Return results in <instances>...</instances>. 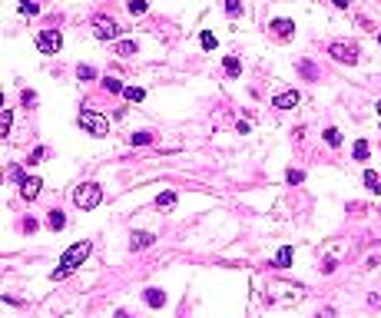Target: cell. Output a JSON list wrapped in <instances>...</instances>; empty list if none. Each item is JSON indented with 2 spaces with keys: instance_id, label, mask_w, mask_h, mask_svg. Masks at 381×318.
<instances>
[{
  "instance_id": "obj_7",
  "label": "cell",
  "mask_w": 381,
  "mask_h": 318,
  "mask_svg": "<svg viewBox=\"0 0 381 318\" xmlns=\"http://www.w3.org/2000/svg\"><path fill=\"white\" fill-rule=\"evenodd\" d=\"M40 189H44V179H37V176H27L20 182V196L27 199V202H33V199L40 196Z\"/></svg>"
},
{
  "instance_id": "obj_21",
  "label": "cell",
  "mask_w": 381,
  "mask_h": 318,
  "mask_svg": "<svg viewBox=\"0 0 381 318\" xmlns=\"http://www.w3.org/2000/svg\"><path fill=\"white\" fill-rule=\"evenodd\" d=\"M298 73H302V77H308V80H318V66L308 63V60H302V63H298Z\"/></svg>"
},
{
  "instance_id": "obj_37",
  "label": "cell",
  "mask_w": 381,
  "mask_h": 318,
  "mask_svg": "<svg viewBox=\"0 0 381 318\" xmlns=\"http://www.w3.org/2000/svg\"><path fill=\"white\" fill-rule=\"evenodd\" d=\"M375 113H378V116H381V99H378V103H375Z\"/></svg>"
},
{
  "instance_id": "obj_12",
  "label": "cell",
  "mask_w": 381,
  "mask_h": 318,
  "mask_svg": "<svg viewBox=\"0 0 381 318\" xmlns=\"http://www.w3.org/2000/svg\"><path fill=\"white\" fill-rule=\"evenodd\" d=\"M63 226H66V216L60 212V209H50V212H47V229H50V232H60Z\"/></svg>"
},
{
  "instance_id": "obj_39",
  "label": "cell",
  "mask_w": 381,
  "mask_h": 318,
  "mask_svg": "<svg viewBox=\"0 0 381 318\" xmlns=\"http://www.w3.org/2000/svg\"><path fill=\"white\" fill-rule=\"evenodd\" d=\"M378 130H381V126H378Z\"/></svg>"
},
{
  "instance_id": "obj_26",
  "label": "cell",
  "mask_w": 381,
  "mask_h": 318,
  "mask_svg": "<svg viewBox=\"0 0 381 318\" xmlns=\"http://www.w3.org/2000/svg\"><path fill=\"white\" fill-rule=\"evenodd\" d=\"M44 156H47V149L44 146H37L30 156H27V166H37V163H44Z\"/></svg>"
},
{
  "instance_id": "obj_35",
  "label": "cell",
  "mask_w": 381,
  "mask_h": 318,
  "mask_svg": "<svg viewBox=\"0 0 381 318\" xmlns=\"http://www.w3.org/2000/svg\"><path fill=\"white\" fill-rule=\"evenodd\" d=\"M332 3H335V7H348V0H332Z\"/></svg>"
},
{
  "instance_id": "obj_3",
  "label": "cell",
  "mask_w": 381,
  "mask_h": 318,
  "mask_svg": "<svg viewBox=\"0 0 381 318\" xmlns=\"http://www.w3.org/2000/svg\"><path fill=\"white\" fill-rule=\"evenodd\" d=\"M76 123H80V126H83V130H87L90 136H106V133H109V123H106V116H96L93 110H80Z\"/></svg>"
},
{
  "instance_id": "obj_2",
  "label": "cell",
  "mask_w": 381,
  "mask_h": 318,
  "mask_svg": "<svg viewBox=\"0 0 381 318\" xmlns=\"http://www.w3.org/2000/svg\"><path fill=\"white\" fill-rule=\"evenodd\" d=\"M73 202L83 212H90V209H96L99 202H103V189H99V182H83V186L73 189Z\"/></svg>"
},
{
  "instance_id": "obj_29",
  "label": "cell",
  "mask_w": 381,
  "mask_h": 318,
  "mask_svg": "<svg viewBox=\"0 0 381 318\" xmlns=\"http://www.w3.org/2000/svg\"><path fill=\"white\" fill-rule=\"evenodd\" d=\"M10 123H13V113H10V110H3V120H0V133H3V136L10 133Z\"/></svg>"
},
{
  "instance_id": "obj_11",
  "label": "cell",
  "mask_w": 381,
  "mask_h": 318,
  "mask_svg": "<svg viewBox=\"0 0 381 318\" xmlns=\"http://www.w3.org/2000/svg\"><path fill=\"white\" fill-rule=\"evenodd\" d=\"M143 302H146L149 308H163L166 305V292L163 288H146V292H143Z\"/></svg>"
},
{
  "instance_id": "obj_36",
  "label": "cell",
  "mask_w": 381,
  "mask_h": 318,
  "mask_svg": "<svg viewBox=\"0 0 381 318\" xmlns=\"http://www.w3.org/2000/svg\"><path fill=\"white\" fill-rule=\"evenodd\" d=\"M116 318H133V315H130V312H116Z\"/></svg>"
},
{
  "instance_id": "obj_6",
  "label": "cell",
  "mask_w": 381,
  "mask_h": 318,
  "mask_svg": "<svg viewBox=\"0 0 381 318\" xmlns=\"http://www.w3.org/2000/svg\"><path fill=\"white\" fill-rule=\"evenodd\" d=\"M93 33H96V40H116L123 33V27L113 20V17H96V20H93Z\"/></svg>"
},
{
  "instance_id": "obj_14",
  "label": "cell",
  "mask_w": 381,
  "mask_h": 318,
  "mask_svg": "<svg viewBox=\"0 0 381 318\" xmlns=\"http://www.w3.org/2000/svg\"><path fill=\"white\" fill-rule=\"evenodd\" d=\"M351 156H355L358 163H365V159L371 156V143H368V139H358V143L351 146Z\"/></svg>"
},
{
  "instance_id": "obj_16",
  "label": "cell",
  "mask_w": 381,
  "mask_h": 318,
  "mask_svg": "<svg viewBox=\"0 0 381 318\" xmlns=\"http://www.w3.org/2000/svg\"><path fill=\"white\" fill-rule=\"evenodd\" d=\"M365 186H368L371 192H375V196H381V176L368 169V173H365Z\"/></svg>"
},
{
  "instance_id": "obj_33",
  "label": "cell",
  "mask_w": 381,
  "mask_h": 318,
  "mask_svg": "<svg viewBox=\"0 0 381 318\" xmlns=\"http://www.w3.org/2000/svg\"><path fill=\"white\" fill-rule=\"evenodd\" d=\"M335 269H338V262H335V259H325V265H322V272H325V275H332Z\"/></svg>"
},
{
  "instance_id": "obj_25",
  "label": "cell",
  "mask_w": 381,
  "mask_h": 318,
  "mask_svg": "<svg viewBox=\"0 0 381 318\" xmlns=\"http://www.w3.org/2000/svg\"><path fill=\"white\" fill-rule=\"evenodd\" d=\"M126 7H130V13H133V17H140V13H146V7H149V3H146V0H130Z\"/></svg>"
},
{
  "instance_id": "obj_4",
  "label": "cell",
  "mask_w": 381,
  "mask_h": 318,
  "mask_svg": "<svg viewBox=\"0 0 381 318\" xmlns=\"http://www.w3.org/2000/svg\"><path fill=\"white\" fill-rule=\"evenodd\" d=\"M60 46H63V33L56 27H47V30L37 33V50L40 53H60Z\"/></svg>"
},
{
  "instance_id": "obj_27",
  "label": "cell",
  "mask_w": 381,
  "mask_h": 318,
  "mask_svg": "<svg viewBox=\"0 0 381 318\" xmlns=\"http://www.w3.org/2000/svg\"><path fill=\"white\" fill-rule=\"evenodd\" d=\"M103 87H106L109 93H123V90H126V87H123V83H120L116 77H106V80H103Z\"/></svg>"
},
{
  "instance_id": "obj_38",
  "label": "cell",
  "mask_w": 381,
  "mask_h": 318,
  "mask_svg": "<svg viewBox=\"0 0 381 318\" xmlns=\"http://www.w3.org/2000/svg\"><path fill=\"white\" fill-rule=\"evenodd\" d=\"M378 44H381V33H378Z\"/></svg>"
},
{
  "instance_id": "obj_34",
  "label": "cell",
  "mask_w": 381,
  "mask_h": 318,
  "mask_svg": "<svg viewBox=\"0 0 381 318\" xmlns=\"http://www.w3.org/2000/svg\"><path fill=\"white\" fill-rule=\"evenodd\" d=\"M315 318H335V308H322V312H318Z\"/></svg>"
},
{
  "instance_id": "obj_1",
  "label": "cell",
  "mask_w": 381,
  "mask_h": 318,
  "mask_svg": "<svg viewBox=\"0 0 381 318\" xmlns=\"http://www.w3.org/2000/svg\"><path fill=\"white\" fill-rule=\"evenodd\" d=\"M90 249H93V242H90V239H80V242H73V245H70V249L63 252V259H60V269L53 272V282H60V278H66L70 272H76L80 265L87 262Z\"/></svg>"
},
{
  "instance_id": "obj_22",
  "label": "cell",
  "mask_w": 381,
  "mask_h": 318,
  "mask_svg": "<svg viewBox=\"0 0 381 318\" xmlns=\"http://www.w3.org/2000/svg\"><path fill=\"white\" fill-rule=\"evenodd\" d=\"M116 53H120V56H133V53H136V44H133V40H120V44H116Z\"/></svg>"
},
{
  "instance_id": "obj_5",
  "label": "cell",
  "mask_w": 381,
  "mask_h": 318,
  "mask_svg": "<svg viewBox=\"0 0 381 318\" xmlns=\"http://www.w3.org/2000/svg\"><path fill=\"white\" fill-rule=\"evenodd\" d=\"M328 53H332V60H335V63H345V66H355L358 63V44H341V40H338V44H332L328 46Z\"/></svg>"
},
{
  "instance_id": "obj_17",
  "label": "cell",
  "mask_w": 381,
  "mask_h": 318,
  "mask_svg": "<svg viewBox=\"0 0 381 318\" xmlns=\"http://www.w3.org/2000/svg\"><path fill=\"white\" fill-rule=\"evenodd\" d=\"M123 96L130 99V103H143V99H146V90H143V87H126V90H123Z\"/></svg>"
},
{
  "instance_id": "obj_8",
  "label": "cell",
  "mask_w": 381,
  "mask_h": 318,
  "mask_svg": "<svg viewBox=\"0 0 381 318\" xmlns=\"http://www.w3.org/2000/svg\"><path fill=\"white\" fill-rule=\"evenodd\" d=\"M272 106L275 110H295V106H298V93H295V90H285V93H279V96L272 99Z\"/></svg>"
},
{
  "instance_id": "obj_20",
  "label": "cell",
  "mask_w": 381,
  "mask_h": 318,
  "mask_svg": "<svg viewBox=\"0 0 381 318\" xmlns=\"http://www.w3.org/2000/svg\"><path fill=\"white\" fill-rule=\"evenodd\" d=\"M199 44H202V50H216V46H219V40H216V33L202 30V33H199Z\"/></svg>"
},
{
  "instance_id": "obj_15",
  "label": "cell",
  "mask_w": 381,
  "mask_h": 318,
  "mask_svg": "<svg viewBox=\"0 0 381 318\" xmlns=\"http://www.w3.org/2000/svg\"><path fill=\"white\" fill-rule=\"evenodd\" d=\"M288 265H292V249H288V245H282V249H279V255H275V269H288Z\"/></svg>"
},
{
  "instance_id": "obj_10",
  "label": "cell",
  "mask_w": 381,
  "mask_h": 318,
  "mask_svg": "<svg viewBox=\"0 0 381 318\" xmlns=\"http://www.w3.org/2000/svg\"><path fill=\"white\" fill-rule=\"evenodd\" d=\"M272 33L282 37V40H288V37H295V23L285 20V17H279V20H272Z\"/></svg>"
},
{
  "instance_id": "obj_28",
  "label": "cell",
  "mask_w": 381,
  "mask_h": 318,
  "mask_svg": "<svg viewBox=\"0 0 381 318\" xmlns=\"http://www.w3.org/2000/svg\"><path fill=\"white\" fill-rule=\"evenodd\" d=\"M130 139H133V146H146V143H152V133H133Z\"/></svg>"
},
{
  "instance_id": "obj_32",
  "label": "cell",
  "mask_w": 381,
  "mask_h": 318,
  "mask_svg": "<svg viewBox=\"0 0 381 318\" xmlns=\"http://www.w3.org/2000/svg\"><path fill=\"white\" fill-rule=\"evenodd\" d=\"M226 13H242V3L239 0H226Z\"/></svg>"
},
{
  "instance_id": "obj_23",
  "label": "cell",
  "mask_w": 381,
  "mask_h": 318,
  "mask_svg": "<svg viewBox=\"0 0 381 318\" xmlns=\"http://www.w3.org/2000/svg\"><path fill=\"white\" fill-rule=\"evenodd\" d=\"M285 182H288V186H298V182H305V173L302 169H288V173H285Z\"/></svg>"
},
{
  "instance_id": "obj_19",
  "label": "cell",
  "mask_w": 381,
  "mask_h": 318,
  "mask_svg": "<svg viewBox=\"0 0 381 318\" xmlns=\"http://www.w3.org/2000/svg\"><path fill=\"white\" fill-rule=\"evenodd\" d=\"M156 206L163 209V212H169V209L176 206V192H159V199H156Z\"/></svg>"
},
{
  "instance_id": "obj_31",
  "label": "cell",
  "mask_w": 381,
  "mask_h": 318,
  "mask_svg": "<svg viewBox=\"0 0 381 318\" xmlns=\"http://www.w3.org/2000/svg\"><path fill=\"white\" fill-rule=\"evenodd\" d=\"M76 77H80V80H93V77H96V70H93V66H80Z\"/></svg>"
},
{
  "instance_id": "obj_18",
  "label": "cell",
  "mask_w": 381,
  "mask_h": 318,
  "mask_svg": "<svg viewBox=\"0 0 381 318\" xmlns=\"http://www.w3.org/2000/svg\"><path fill=\"white\" fill-rule=\"evenodd\" d=\"M322 136H325V143L332 146V149H338V146H341V133H338L335 126H328V130L322 133Z\"/></svg>"
},
{
  "instance_id": "obj_30",
  "label": "cell",
  "mask_w": 381,
  "mask_h": 318,
  "mask_svg": "<svg viewBox=\"0 0 381 318\" xmlns=\"http://www.w3.org/2000/svg\"><path fill=\"white\" fill-rule=\"evenodd\" d=\"M7 179H13V182H23L27 176L20 173V166H10V169H7Z\"/></svg>"
},
{
  "instance_id": "obj_24",
  "label": "cell",
  "mask_w": 381,
  "mask_h": 318,
  "mask_svg": "<svg viewBox=\"0 0 381 318\" xmlns=\"http://www.w3.org/2000/svg\"><path fill=\"white\" fill-rule=\"evenodd\" d=\"M20 13L33 17V13H40V3H37V0H20Z\"/></svg>"
},
{
  "instance_id": "obj_9",
  "label": "cell",
  "mask_w": 381,
  "mask_h": 318,
  "mask_svg": "<svg viewBox=\"0 0 381 318\" xmlns=\"http://www.w3.org/2000/svg\"><path fill=\"white\" fill-rule=\"evenodd\" d=\"M152 242H156V235L140 229V232H133V235H130V249H133V252H140V249H149Z\"/></svg>"
},
{
  "instance_id": "obj_13",
  "label": "cell",
  "mask_w": 381,
  "mask_h": 318,
  "mask_svg": "<svg viewBox=\"0 0 381 318\" xmlns=\"http://www.w3.org/2000/svg\"><path fill=\"white\" fill-rule=\"evenodd\" d=\"M222 70H226V77H229V80H239V73H242V60H239V56H226V60H222Z\"/></svg>"
}]
</instances>
